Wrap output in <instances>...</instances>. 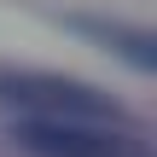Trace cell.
<instances>
[{
    "instance_id": "2",
    "label": "cell",
    "mask_w": 157,
    "mask_h": 157,
    "mask_svg": "<svg viewBox=\"0 0 157 157\" xmlns=\"http://www.w3.org/2000/svg\"><path fill=\"white\" fill-rule=\"evenodd\" d=\"M17 146L35 157H151L146 140L105 122H17Z\"/></svg>"
},
{
    "instance_id": "1",
    "label": "cell",
    "mask_w": 157,
    "mask_h": 157,
    "mask_svg": "<svg viewBox=\"0 0 157 157\" xmlns=\"http://www.w3.org/2000/svg\"><path fill=\"white\" fill-rule=\"evenodd\" d=\"M0 105L23 111V122H111L117 117L111 93L70 76H47V70H0Z\"/></svg>"
},
{
    "instance_id": "3",
    "label": "cell",
    "mask_w": 157,
    "mask_h": 157,
    "mask_svg": "<svg viewBox=\"0 0 157 157\" xmlns=\"http://www.w3.org/2000/svg\"><path fill=\"white\" fill-rule=\"evenodd\" d=\"M76 29H87V35H99V41H111L134 70H157V47L151 35H140V29H117V23H87V17H76Z\"/></svg>"
}]
</instances>
